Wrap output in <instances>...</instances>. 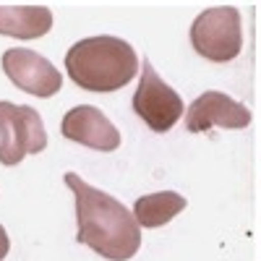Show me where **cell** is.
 Masks as SVG:
<instances>
[{
  "instance_id": "6da1fadb",
  "label": "cell",
  "mask_w": 261,
  "mask_h": 261,
  "mask_svg": "<svg viewBox=\"0 0 261 261\" xmlns=\"http://www.w3.org/2000/svg\"><path fill=\"white\" fill-rule=\"evenodd\" d=\"M63 180L76 196V241L110 261L134 258L141 248L136 214L125 209L115 196L81 180L76 172H65Z\"/></svg>"
},
{
  "instance_id": "7a4b0ae2",
  "label": "cell",
  "mask_w": 261,
  "mask_h": 261,
  "mask_svg": "<svg viewBox=\"0 0 261 261\" xmlns=\"http://www.w3.org/2000/svg\"><path fill=\"white\" fill-rule=\"evenodd\" d=\"M139 68L136 50L120 37H86L65 53V71L86 92H115L134 81Z\"/></svg>"
},
{
  "instance_id": "3957f363",
  "label": "cell",
  "mask_w": 261,
  "mask_h": 261,
  "mask_svg": "<svg viewBox=\"0 0 261 261\" xmlns=\"http://www.w3.org/2000/svg\"><path fill=\"white\" fill-rule=\"evenodd\" d=\"M191 45L212 63H230L243 50L241 11L232 6L206 8L191 24Z\"/></svg>"
},
{
  "instance_id": "277c9868",
  "label": "cell",
  "mask_w": 261,
  "mask_h": 261,
  "mask_svg": "<svg viewBox=\"0 0 261 261\" xmlns=\"http://www.w3.org/2000/svg\"><path fill=\"white\" fill-rule=\"evenodd\" d=\"M45 146L47 130L34 107L0 102V165L13 167L27 154H39Z\"/></svg>"
},
{
  "instance_id": "5b68a950",
  "label": "cell",
  "mask_w": 261,
  "mask_h": 261,
  "mask_svg": "<svg viewBox=\"0 0 261 261\" xmlns=\"http://www.w3.org/2000/svg\"><path fill=\"white\" fill-rule=\"evenodd\" d=\"M141 79L134 94V113L157 134H167L183 115V99L162 76L154 71L149 60H141Z\"/></svg>"
},
{
  "instance_id": "8992f818",
  "label": "cell",
  "mask_w": 261,
  "mask_h": 261,
  "mask_svg": "<svg viewBox=\"0 0 261 261\" xmlns=\"http://www.w3.org/2000/svg\"><path fill=\"white\" fill-rule=\"evenodd\" d=\"M3 71L11 79V84H16L21 92L42 97V99L58 94L63 86V76L55 65L47 58H42L39 53L27 50V47L6 50L3 53Z\"/></svg>"
},
{
  "instance_id": "52a82bcc",
  "label": "cell",
  "mask_w": 261,
  "mask_h": 261,
  "mask_svg": "<svg viewBox=\"0 0 261 261\" xmlns=\"http://www.w3.org/2000/svg\"><path fill=\"white\" fill-rule=\"evenodd\" d=\"M60 134L68 141H76L97 151H115L120 146L118 128L94 105H79L65 113L60 123Z\"/></svg>"
},
{
  "instance_id": "ba28073f",
  "label": "cell",
  "mask_w": 261,
  "mask_h": 261,
  "mask_svg": "<svg viewBox=\"0 0 261 261\" xmlns=\"http://www.w3.org/2000/svg\"><path fill=\"white\" fill-rule=\"evenodd\" d=\"M214 125L230 128V130L246 128L251 125V110L222 92H204L201 97L191 102L186 115V128L191 134H201V130H209Z\"/></svg>"
},
{
  "instance_id": "9c48e42d",
  "label": "cell",
  "mask_w": 261,
  "mask_h": 261,
  "mask_svg": "<svg viewBox=\"0 0 261 261\" xmlns=\"http://www.w3.org/2000/svg\"><path fill=\"white\" fill-rule=\"evenodd\" d=\"M53 29V11L45 6H0V34L39 39Z\"/></svg>"
},
{
  "instance_id": "30bf717a",
  "label": "cell",
  "mask_w": 261,
  "mask_h": 261,
  "mask_svg": "<svg viewBox=\"0 0 261 261\" xmlns=\"http://www.w3.org/2000/svg\"><path fill=\"white\" fill-rule=\"evenodd\" d=\"M186 199L178 193V191H160V193H149V196H141L134 204V214L141 227H162L167 225L172 217H178L183 209H186Z\"/></svg>"
},
{
  "instance_id": "8fae6325",
  "label": "cell",
  "mask_w": 261,
  "mask_h": 261,
  "mask_svg": "<svg viewBox=\"0 0 261 261\" xmlns=\"http://www.w3.org/2000/svg\"><path fill=\"white\" fill-rule=\"evenodd\" d=\"M8 251H11V241H8V232H6V227L0 225V261H3L6 256H8Z\"/></svg>"
}]
</instances>
